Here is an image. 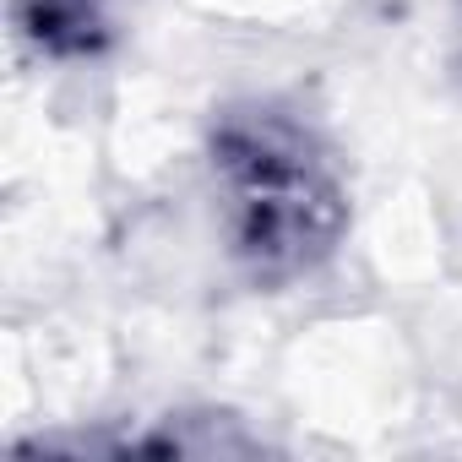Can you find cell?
Returning <instances> with one entry per match:
<instances>
[{"label":"cell","mask_w":462,"mask_h":462,"mask_svg":"<svg viewBox=\"0 0 462 462\" xmlns=\"http://www.w3.org/2000/svg\"><path fill=\"white\" fill-rule=\"evenodd\" d=\"M223 163L235 169V212L245 217L240 245L256 262H305L310 251H321L332 228V190L300 142L251 131L228 142Z\"/></svg>","instance_id":"6da1fadb"}]
</instances>
